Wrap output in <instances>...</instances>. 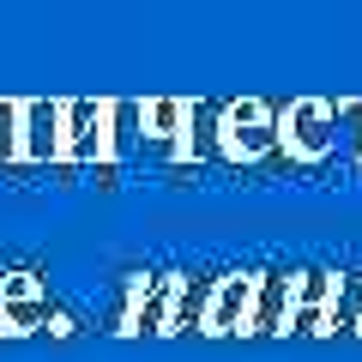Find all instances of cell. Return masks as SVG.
<instances>
[{
	"mask_svg": "<svg viewBox=\"0 0 362 362\" xmlns=\"http://www.w3.org/2000/svg\"><path fill=\"white\" fill-rule=\"evenodd\" d=\"M211 157L230 169H266L278 157V109L266 97H230L211 109Z\"/></svg>",
	"mask_w": 362,
	"mask_h": 362,
	"instance_id": "cell-1",
	"label": "cell"
},
{
	"mask_svg": "<svg viewBox=\"0 0 362 362\" xmlns=\"http://www.w3.org/2000/svg\"><path fill=\"white\" fill-rule=\"evenodd\" d=\"M278 157L296 169H320L338 157V121L326 97H290L278 109Z\"/></svg>",
	"mask_w": 362,
	"mask_h": 362,
	"instance_id": "cell-2",
	"label": "cell"
},
{
	"mask_svg": "<svg viewBox=\"0 0 362 362\" xmlns=\"http://www.w3.org/2000/svg\"><path fill=\"white\" fill-rule=\"evenodd\" d=\"M0 332L6 338H25V332H54L66 338L73 332V314L54 308L49 284H42V272H0Z\"/></svg>",
	"mask_w": 362,
	"mask_h": 362,
	"instance_id": "cell-3",
	"label": "cell"
},
{
	"mask_svg": "<svg viewBox=\"0 0 362 362\" xmlns=\"http://www.w3.org/2000/svg\"><path fill=\"white\" fill-rule=\"evenodd\" d=\"M175 296H181V272H157V278H127V296H121V314H115V338H145L169 332V314H175Z\"/></svg>",
	"mask_w": 362,
	"mask_h": 362,
	"instance_id": "cell-4",
	"label": "cell"
},
{
	"mask_svg": "<svg viewBox=\"0 0 362 362\" xmlns=\"http://www.w3.org/2000/svg\"><path fill=\"white\" fill-rule=\"evenodd\" d=\"M66 163L109 175V97H66Z\"/></svg>",
	"mask_w": 362,
	"mask_h": 362,
	"instance_id": "cell-5",
	"label": "cell"
},
{
	"mask_svg": "<svg viewBox=\"0 0 362 362\" xmlns=\"http://www.w3.org/2000/svg\"><path fill=\"white\" fill-rule=\"evenodd\" d=\"M254 290H259V272H223V278H211L199 332H206V338H242L247 332V314H254Z\"/></svg>",
	"mask_w": 362,
	"mask_h": 362,
	"instance_id": "cell-6",
	"label": "cell"
},
{
	"mask_svg": "<svg viewBox=\"0 0 362 362\" xmlns=\"http://www.w3.org/2000/svg\"><path fill=\"white\" fill-rule=\"evenodd\" d=\"M30 169L66 163V97H25V157Z\"/></svg>",
	"mask_w": 362,
	"mask_h": 362,
	"instance_id": "cell-7",
	"label": "cell"
},
{
	"mask_svg": "<svg viewBox=\"0 0 362 362\" xmlns=\"http://www.w3.org/2000/svg\"><path fill=\"white\" fill-rule=\"evenodd\" d=\"M332 296H338V272H296V296H290L284 332L332 338Z\"/></svg>",
	"mask_w": 362,
	"mask_h": 362,
	"instance_id": "cell-8",
	"label": "cell"
},
{
	"mask_svg": "<svg viewBox=\"0 0 362 362\" xmlns=\"http://www.w3.org/2000/svg\"><path fill=\"white\" fill-rule=\"evenodd\" d=\"M290 296H296V272H259L254 314H247V332L242 338H278L290 326Z\"/></svg>",
	"mask_w": 362,
	"mask_h": 362,
	"instance_id": "cell-9",
	"label": "cell"
},
{
	"mask_svg": "<svg viewBox=\"0 0 362 362\" xmlns=\"http://www.w3.org/2000/svg\"><path fill=\"white\" fill-rule=\"evenodd\" d=\"M145 157V97H109V175Z\"/></svg>",
	"mask_w": 362,
	"mask_h": 362,
	"instance_id": "cell-10",
	"label": "cell"
},
{
	"mask_svg": "<svg viewBox=\"0 0 362 362\" xmlns=\"http://www.w3.org/2000/svg\"><path fill=\"white\" fill-rule=\"evenodd\" d=\"M187 127H194V103L187 97H145V157L163 163Z\"/></svg>",
	"mask_w": 362,
	"mask_h": 362,
	"instance_id": "cell-11",
	"label": "cell"
},
{
	"mask_svg": "<svg viewBox=\"0 0 362 362\" xmlns=\"http://www.w3.org/2000/svg\"><path fill=\"white\" fill-rule=\"evenodd\" d=\"M25 157V97H0V169Z\"/></svg>",
	"mask_w": 362,
	"mask_h": 362,
	"instance_id": "cell-12",
	"label": "cell"
},
{
	"mask_svg": "<svg viewBox=\"0 0 362 362\" xmlns=\"http://www.w3.org/2000/svg\"><path fill=\"white\" fill-rule=\"evenodd\" d=\"M362 320V272H338V296H332V338L356 332Z\"/></svg>",
	"mask_w": 362,
	"mask_h": 362,
	"instance_id": "cell-13",
	"label": "cell"
},
{
	"mask_svg": "<svg viewBox=\"0 0 362 362\" xmlns=\"http://www.w3.org/2000/svg\"><path fill=\"white\" fill-rule=\"evenodd\" d=\"M350 169H362V139H356V163H350Z\"/></svg>",
	"mask_w": 362,
	"mask_h": 362,
	"instance_id": "cell-14",
	"label": "cell"
},
{
	"mask_svg": "<svg viewBox=\"0 0 362 362\" xmlns=\"http://www.w3.org/2000/svg\"><path fill=\"white\" fill-rule=\"evenodd\" d=\"M350 338H362V320H356V332H350Z\"/></svg>",
	"mask_w": 362,
	"mask_h": 362,
	"instance_id": "cell-15",
	"label": "cell"
}]
</instances>
